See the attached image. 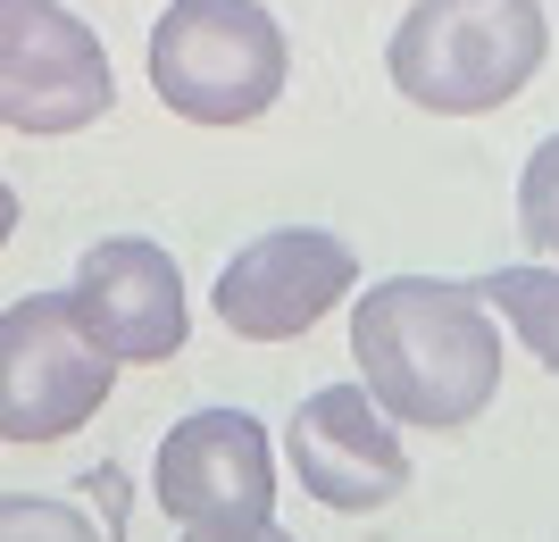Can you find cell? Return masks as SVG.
<instances>
[{"mask_svg":"<svg viewBox=\"0 0 559 542\" xmlns=\"http://www.w3.org/2000/svg\"><path fill=\"white\" fill-rule=\"evenodd\" d=\"M185 542H293V534L267 518V526H251V534H185Z\"/></svg>","mask_w":559,"mask_h":542,"instance_id":"4fadbf2b","label":"cell"},{"mask_svg":"<svg viewBox=\"0 0 559 542\" xmlns=\"http://www.w3.org/2000/svg\"><path fill=\"white\" fill-rule=\"evenodd\" d=\"M350 359L393 425L460 434L501 393V326L460 276H384L350 301Z\"/></svg>","mask_w":559,"mask_h":542,"instance_id":"6da1fadb","label":"cell"},{"mask_svg":"<svg viewBox=\"0 0 559 542\" xmlns=\"http://www.w3.org/2000/svg\"><path fill=\"white\" fill-rule=\"evenodd\" d=\"M476 292H485L492 317H510V334L535 351L543 376L559 384V267H535V260L526 267H492Z\"/></svg>","mask_w":559,"mask_h":542,"instance_id":"30bf717a","label":"cell"},{"mask_svg":"<svg viewBox=\"0 0 559 542\" xmlns=\"http://www.w3.org/2000/svg\"><path fill=\"white\" fill-rule=\"evenodd\" d=\"M142 75L185 125L226 134V125H251L284 100L293 43H284L276 9H259V0H167L151 17Z\"/></svg>","mask_w":559,"mask_h":542,"instance_id":"3957f363","label":"cell"},{"mask_svg":"<svg viewBox=\"0 0 559 542\" xmlns=\"http://www.w3.org/2000/svg\"><path fill=\"white\" fill-rule=\"evenodd\" d=\"M117 359L75 326L68 292L0 309V443H68L109 409Z\"/></svg>","mask_w":559,"mask_h":542,"instance_id":"277c9868","label":"cell"},{"mask_svg":"<svg viewBox=\"0 0 559 542\" xmlns=\"http://www.w3.org/2000/svg\"><path fill=\"white\" fill-rule=\"evenodd\" d=\"M0 542H109V526L59 493H0Z\"/></svg>","mask_w":559,"mask_h":542,"instance_id":"8fae6325","label":"cell"},{"mask_svg":"<svg viewBox=\"0 0 559 542\" xmlns=\"http://www.w3.org/2000/svg\"><path fill=\"white\" fill-rule=\"evenodd\" d=\"M151 493L185 534H251L276 518V443L251 409H192L151 450Z\"/></svg>","mask_w":559,"mask_h":542,"instance_id":"5b68a950","label":"cell"},{"mask_svg":"<svg viewBox=\"0 0 559 542\" xmlns=\"http://www.w3.org/2000/svg\"><path fill=\"white\" fill-rule=\"evenodd\" d=\"M350 292H359V251L334 226H267L217 267L210 317L242 342H301Z\"/></svg>","mask_w":559,"mask_h":542,"instance_id":"52a82bcc","label":"cell"},{"mask_svg":"<svg viewBox=\"0 0 559 542\" xmlns=\"http://www.w3.org/2000/svg\"><path fill=\"white\" fill-rule=\"evenodd\" d=\"M117 109V68L68 0H0V125L84 134Z\"/></svg>","mask_w":559,"mask_h":542,"instance_id":"8992f818","label":"cell"},{"mask_svg":"<svg viewBox=\"0 0 559 542\" xmlns=\"http://www.w3.org/2000/svg\"><path fill=\"white\" fill-rule=\"evenodd\" d=\"M284 459L301 475V493L343 509V518L393 509V501L409 493L401 425L368 401V384H318V393L293 409V425H284Z\"/></svg>","mask_w":559,"mask_h":542,"instance_id":"9c48e42d","label":"cell"},{"mask_svg":"<svg viewBox=\"0 0 559 542\" xmlns=\"http://www.w3.org/2000/svg\"><path fill=\"white\" fill-rule=\"evenodd\" d=\"M9 234H17V184L0 176V251H9Z\"/></svg>","mask_w":559,"mask_h":542,"instance_id":"5bb4252c","label":"cell"},{"mask_svg":"<svg viewBox=\"0 0 559 542\" xmlns=\"http://www.w3.org/2000/svg\"><path fill=\"white\" fill-rule=\"evenodd\" d=\"M518 234L559 260V134H543L518 167Z\"/></svg>","mask_w":559,"mask_h":542,"instance_id":"7c38bea8","label":"cell"},{"mask_svg":"<svg viewBox=\"0 0 559 542\" xmlns=\"http://www.w3.org/2000/svg\"><path fill=\"white\" fill-rule=\"evenodd\" d=\"M551 59L543 0H418L384 43L393 93L426 118H492Z\"/></svg>","mask_w":559,"mask_h":542,"instance_id":"7a4b0ae2","label":"cell"},{"mask_svg":"<svg viewBox=\"0 0 559 542\" xmlns=\"http://www.w3.org/2000/svg\"><path fill=\"white\" fill-rule=\"evenodd\" d=\"M68 309L117 368H159L192 342L185 267L151 234H100L68 276Z\"/></svg>","mask_w":559,"mask_h":542,"instance_id":"ba28073f","label":"cell"}]
</instances>
